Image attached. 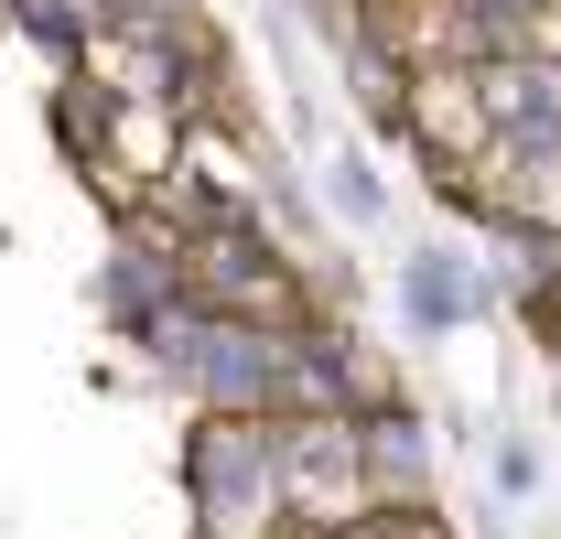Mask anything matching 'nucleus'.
<instances>
[{"label":"nucleus","instance_id":"1","mask_svg":"<svg viewBox=\"0 0 561 539\" xmlns=\"http://www.w3.org/2000/svg\"><path fill=\"white\" fill-rule=\"evenodd\" d=\"M411 313L432 324V335H443V324L465 313V270L443 260V249H421V260H411Z\"/></svg>","mask_w":561,"mask_h":539},{"label":"nucleus","instance_id":"2","mask_svg":"<svg viewBox=\"0 0 561 539\" xmlns=\"http://www.w3.org/2000/svg\"><path fill=\"white\" fill-rule=\"evenodd\" d=\"M324 195H335V216H346V227H378V173H356V162H335V173H324Z\"/></svg>","mask_w":561,"mask_h":539}]
</instances>
